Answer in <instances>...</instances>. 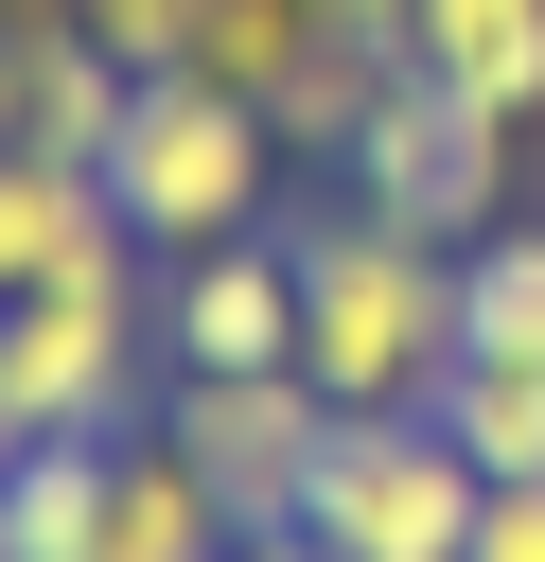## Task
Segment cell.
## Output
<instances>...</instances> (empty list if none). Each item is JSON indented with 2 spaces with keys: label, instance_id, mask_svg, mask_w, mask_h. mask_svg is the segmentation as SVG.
<instances>
[{
  "label": "cell",
  "instance_id": "2e32d148",
  "mask_svg": "<svg viewBox=\"0 0 545 562\" xmlns=\"http://www.w3.org/2000/svg\"><path fill=\"white\" fill-rule=\"evenodd\" d=\"M229 562H334V544H316V527H246Z\"/></svg>",
  "mask_w": 545,
  "mask_h": 562
},
{
  "label": "cell",
  "instance_id": "d6986e66",
  "mask_svg": "<svg viewBox=\"0 0 545 562\" xmlns=\"http://www.w3.org/2000/svg\"><path fill=\"white\" fill-rule=\"evenodd\" d=\"M0 18H70V0H0Z\"/></svg>",
  "mask_w": 545,
  "mask_h": 562
},
{
  "label": "cell",
  "instance_id": "277c9868",
  "mask_svg": "<svg viewBox=\"0 0 545 562\" xmlns=\"http://www.w3.org/2000/svg\"><path fill=\"white\" fill-rule=\"evenodd\" d=\"M475 509H492V474L440 439V404L334 422V457H316V492H299V527H316L334 562H475Z\"/></svg>",
  "mask_w": 545,
  "mask_h": 562
},
{
  "label": "cell",
  "instance_id": "9c48e42d",
  "mask_svg": "<svg viewBox=\"0 0 545 562\" xmlns=\"http://www.w3.org/2000/svg\"><path fill=\"white\" fill-rule=\"evenodd\" d=\"M141 228L105 211V176L88 158H35V140H0V299H35V281H70V263H123Z\"/></svg>",
  "mask_w": 545,
  "mask_h": 562
},
{
  "label": "cell",
  "instance_id": "9a60e30c",
  "mask_svg": "<svg viewBox=\"0 0 545 562\" xmlns=\"http://www.w3.org/2000/svg\"><path fill=\"white\" fill-rule=\"evenodd\" d=\"M475 562H545V474H527V492H492V509H475Z\"/></svg>",
  "mask_w": 545,
  "mask_h": 562
},
{
  "label": "cell",
  "instance_id": "4fadbf2b",
  "mask_svg": "<svg viewBox=\"0 0 545 562\" xmlns=\"http://www.w3.org/2000/svg\"><path fill=\"white\" fill-rule=\"evenodd\" d=\"M457 351H527L545 369V211H510V228L457 246Z\"/></svg>",
  "mask_w": 545,
  "mask_h": 562
},
{
  "label": "cell",
  "instance_id": "7a4b0ae2",
  "mask_svg": "<svg viewBox=\"0 0 545 562\" xmlns=\"http://www.w3.org/2000/svg\"><path fill=\"white\" fill-rule=\"evenodd\" d=\"M105 211L176 263V246H229V228H264V176H281V123L246 105V88H211V70H141L123 88V123H105Z\"/></svg>",
  "mask_w": 545,
  "mask_h": 562
},
{
  "label": "cell",
  "instance_id": "ffe728a7",
  "mask_svg": "<svg viewBox=\"0 0 545 562\" xmlns=\"http://www.w3.org/2000/svg\"><path fill=\"white\" fill-rule=\"evenodd\" d=\"M0 474H18V422H0Z\"/></svg>",
  "mask_w": 545,
  "mask_h": 562
},
{
  "label": "cell",
  "instance_id": "7c38bea8",
  "mask_svg": "<svg viewBox=\"0 0 545 562\" xmlns=\"http://www.w3.org/2000/svg\"><path fill=\"white\" fill-rule=\"evenodd\" d=\"M440 439H457L492 492H527V474H545V369H527V351H457V369H440Z\"/></svg>",
  "mask_w": 545,
  "mask_h": 562
},
{
  "label": "cell",
  "instance_id": "8fae6325",
  "mask_svg": "<svg viewBox=\"0 0 545 562\" xmlns=\"http://www.w3.org/2000/svg\"><path fill=\"white\" fill-rule=\"evenodd\" d=\"M0 562H105V439H18V474H0Z\"/></svg>",
  "mask_w": 545,
  "mask_h": 562
},
{
  "label": "cell",
  "instance_id": "6da1fadb",
  "mask_svg": "<svg viewBox=\"0 0 545 562\" xmlns=\"http://www.w3.org/2000/svg\"><path fill=\"white\" fill-rule=\"evenodd\" d=\"M299 369L352 422L440 404V369H457V246H422L387 211H316L299 228Z\"/></svg>",
  "mask_w": 545,
  "mask_h": 562
},
{
  "label": "cell",
  "instance_id": "5b68a950",
  "mask_svg": "<svg viewBox=\"0 0 545 562\" xmlns=\"http://www.w3.org/2000/svg\"><path fill=\"white\" fill-rule=\"evenodd\" d=\"M334 176H352V211H387V228H422V246L510 228V123H492V105H457L440 70H404Z\"/></svg>",
  "mask_w": 545,
  "mask_h": 562
},
{
  "label": "cell",
  "instance_id": "e0dca14e",
  "mask_svg": "<svg viewBox=\"0 0 545 562\" xmlns=\"http://www.w3.org/2000/svg\"><path fill=\"white\" fill-rule=\"evenodd\" d=\"M334 18H369V35H404V0H334Z\"/></svg>",
  "mask_w": 545,
  "mask_h": 562
},
{
  "label": "cell",
  "instance_id": "30bf717a",
  "mask_svg": "<svg viewBox=\"0 0 545 562\" xmlns=\"http://www.w3.org/2000/svg\"><path fill=\"white\" fill-rule=\"evenodd\" d=\"M404 70H440L492 123H545V0H404Z\"/></svg>",
  "mask_w": 545,
  "mask_h": 562
},
{
  "label": "cell",
  "instance_id": "8992f818",
  "mask_svg": "<svg viewBox=\"0 0 545 562\" xmlns=\"http://www.w3.org/2000/svg\"><path fill=\"white\" fill-rule=\"evenodd\" d=\"M176 457L229 492V527H299V492H316V457H334V386L316 369H176Z\"/></svg>",
  "mask_w": 545,
  "mask_h": 562
},
{
  "label": "cell",
  "instance_id": "5bb4252c",
  "mask_svg": "<svg viewBox=\"0 0 545 562\" xmlns=\"http://www.w3.org/2000/svg\"><path fill=\"white\" fill-rule=\"evenodd\" d=\"M316 18H334V0H211L176 70H211V88H246V105H264V88H281V70L316 53Z\"/></svg>",
  "mask_w": 545,
  "mask_h": 562
},
{
  "label": "cell",
  "instance_id": "52a82bcc",
  "mask_svg": "<svg viewBox=\"0 0 545 562\" xmlns=\"http://www.w3.org/2000/svg\"><path fill=\"white\" fill-rule=\"evenodd\" d=\"M158 351H176V369H299V246H281V228L176 246V281H158Z\"/></svg>",
  "mask_w": 545,
  "mask_h": 562
},
{
  "label": "cell",
  "instance_id": "ac0fdd59",
  "mask_svg": "<svg viewBox=\"0 0 545 562\" xmlns=\"http://www.w3.org/2000/svg\"><path fill=\"white\" fill-rule=\"evenodd\" d=\"M0 140H18V35H0Z\"/></svg>",
  "mask_w": 545,
  "mask_h": 562
},
{
  "label": "cell",
  "instance_id": "3957f363",
  "mask_svg": "<svg viewBox=\"0 0 545 562\" xmlns=\"http://www.w3.org/2000/svg\"><path fill=\"white\" fill-rule=\"evenodd\" d=\"M141 334H158L141 246L0 299V422H18V439H123V422H141Z\"/></svg>",
  "mask_w": 545,
  "mask_h": 562
},
{
  "label": "cell",
  "instance_id": "ba28073f",
  "mask_svg": "<svg viewBox=\"0 0 545 562\" xmlns=\"http://www.w3.org/2000/svg\"><path fill=\"white\" fill-rule=\"evenodd\" d=\"M229 492L176 457V422H123L105 439V562H229Z\"/></svg>",
  "mask_w": 545,
  "mask_h": 562
}]
</instances>
